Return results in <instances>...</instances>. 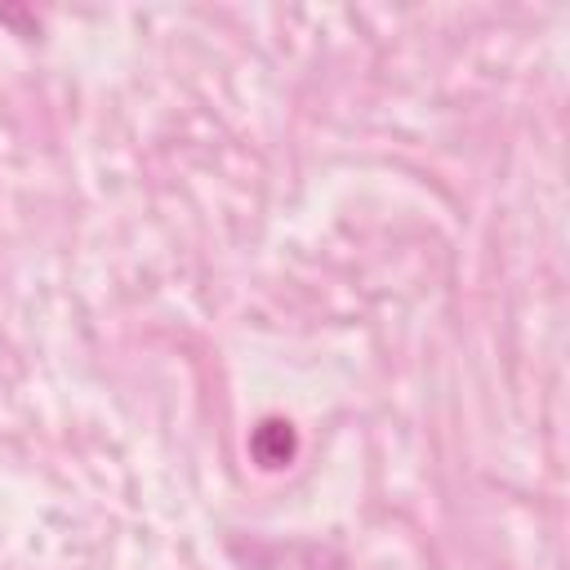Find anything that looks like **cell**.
Here are the masks:
<instances>
[{
    "mask_svg": "<svg viewBox=\"0 0 570 570\" xmlns=\"http://www.w3.org/2000/svg\"><path fill=\"white\" fill-rule=\"evenodd\" d=\"M254 454H258L263 468H281V463L294 454V432H289V423L267 419V423L254 432Z\"/></svg>",
    "mask_w": 570,
    "mask_h": 570,
    "instance_id": "6da1fadb",
    "label": "cell"
}]
</instances>
